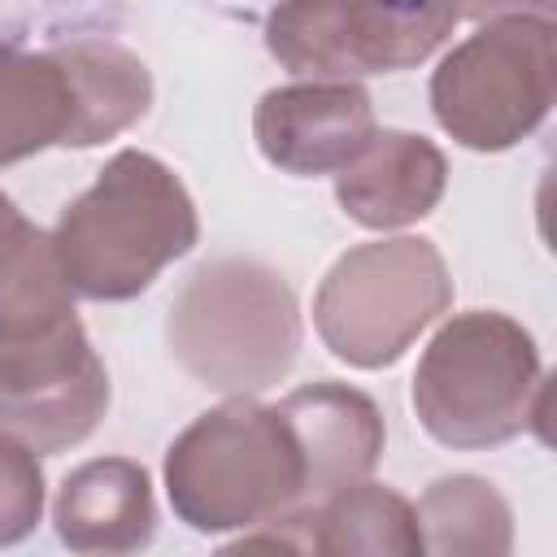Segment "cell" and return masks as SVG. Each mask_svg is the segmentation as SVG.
Returning <instances> with one entry per match:
<instances>
[{"label": "cell", "mask_w": 557, "mask_h": 557, "mask_svg": "<svg viewBox=\"0 0 557 557\" xmlns=\"http://www.w3.org/2000/svg\"><path fill=\"white\" fill-rule=\"evenodd\" d=\"M44 518V466L30 448L0 435V548L35 535Z\"/></svg>", "instance_id": "17"}, {"label": "cell", "mask_w": 557, "mask_h": 557, "mask_svg": "<svg viewBox=\"0 0 557 557\" xmlns=\"http://www.w3.org/2000/svg\"><path fill=\"white\" fill-rule=\"evenodd\" d=\"M448 187L444 152L413 131L383 126L366 144V152L335 174L339 209L366 231H400L435 213Z\"/></svg>", "instance_id": "12"}, {"label": "cell", "mask_w": 557, "mask_h": 557, "mask_svg": "<svg viewBox=\"0 0 557 557\" xmlns=\"http://www.w3.org/2000/svg\"><path fill=\"white\" fill-rule=\"evenodd\" d=\"M70 74L74 131L65 148H96L131 131L152 104L148 65L109 35H61L48 44Z\"/></svg>", "instance_id": "13"}, {"label": "cell", "mask_w": 557, "mask_h": 557, "mask_svg": "<svg viewBox=\"0 0 557 557\" xmlns=\"http://www.w3.org/2000/svg\"><path fill=\"white\" fill-rule=\"evenodd\" d=\"M213 557H309V544H305L300 522L287 518V522H274V527L244 531L239 540L222 544Z\"/></svg>", "instance_id": "18"}, {"label": "cell", "mask_w": 557, "mask_h": 557, "mask_svg": "<svg viewBox=\"0 0 557 557\" xmlns=\"http://www.w3.org/2000/svg\"><path fill=\"white\" fill-rule=\"evenodd\" d=\"M426 557H513V509L483 474H444L413 505Z\"/></svg>", "instance_id": "16"}, {"label": "cell", "mask_w": 557, "mask_h": 557, "mask_svg": "<svg viewBox=\"0 0 557 557\" xmlns=\"http://www.w3.org/2000/svg\"><path fill=\"white\" fill-rule=\"evenodd\" d=\"M70 131L74 91L57 52L0 44V170L65 148Z\"/></svg>", "instance_id": "14"}, {"label": "cell", "mask_w": 557, "mask_h": 557, "mask_svg": "<svg viewBox=\"0 0 557 557\" xmlns=\"http://www.w3.org/2000/svg\"><path fill=\"white\" fill-rule=\"evenodd\" d=\"M422 431L457 453H479L540 426L544 361L531 331L500 309H470L440 322L413 370Z\"/></svg>", "instance_id": "4"}, {"label": "cell", "mask_w": 557, "mask_h": 557, "mask_svg": "<svg viewBox=\"0 0 557 557\" xmlns=\"http://www.w3.org/2000/svg\"><path fill=\"white\" fill-rule=\"evenodd\" d=\"M109 409V370L83 322L0 352V435L35 457L83 444Z\"/></svg>", "instance_id": "8"}, {"label": "cell", "mask_w": 557, "mask_h": 557, "mask_svg": "<svg viewBox=\"0 0 557 557\" xmlns=\"http://www.w3.org/2000/svg\"><path fill=\"white\" fill-rule=\"evenodd\" d=\"M278 413L287 418L305 461V513L318 509L326 496L357 487L374 474L387 444V426L379 405L361 387L318 379L292 387L278 400Z\"/></svg>", "instance_id": "10"}, {"label": "cell", "mask_w": 557, "mask_h": 557, "mask_svg": "<svg viewBox=\"0 0 557 557\" xmlns=\"http://www.w3.org/2000/svg\"><path fill=\"white\" fill-rule=\"evenodd\" d=\"M431 113L470 152H509L535 135L557 96V17L492 9L431 70Z\"/></svg>", "instance_id": "5"}, {"label": "cell", "mask_w": 557, "mask_h": 557, "mask_svg": "<svg viewBox=\"0 0 557 557\" xmlns=\"http://www.w3.org/2000/svg\"><path fill=\"white\" fill-rule=\"evenodd\" d=\"M57 270L74 300H135L165 265L200 239L196 200L183 178L144 148H122L48 231Z\"/></svg>", "instance_id": "1"}, {"label": "cell", "mask_w": 557, "mask_h": 557, "mask_svg": "<svg viewBox=\"0 0 557 557\" xmlns=\"http://www.w3.org/2000/svg\"><path fill=\"white\" fill-rule=\"evenodd\" d=\"M453 309V274L426 235L348 248L313 292V326L352 370L396 366L413 339Z\"/></svg>", "instance_id": "6"}, {"label": "cell", "mask_w": 557, "mask_h": 557, "mask_svg": "<svg viewBox=\"0 0 557 557\" xmlns=\"http://www.w3.org/2000/svg\"><path fill=\"white\" fill-rule=\"evenodd\" d=\"M374 100L361 83H287L252 109L261 157L292 178L344 174L374 139Z\"/></svg>", "instance_id": "9"}, {"label": "cell", "mask_w": 557, "mask_h": 557, "mask_svg": "<svg viewBox=\"0 0 557 557\" xmlns=\"http://www.w3.org/2000/svg\"><path fill=\"white\" fill-rule=\"evenodd\" d=\"M35 235H39V226L0 191V265H4L9 257H17Z\"/></svg>", "instance_id": "19"}, {"label": "cell", "mask_w": 557, "mask_h": 557, "mask_svg": "<svg viewBox=\"0 0 557 557\" xmlns=\"http://www.w3.org/2000/svg\"><path fill=\"white\" fill-rule=\"evenodd\" d=\"M300 305L292 283L257 257H209L174 292L165 344L209 392L257 396L283 383L300 357Z\"/></svg>", "instance_id": "3"}, {"label": "cell", "mask_w": 557, "mask_h": 557, "mask_svg": "<svg viewBox=\"0 0 557 557\" xmlns=\"http://www.w3.org/2000/svg\"><path fill=\"white\" fill-rule=\"evenodd\" d=\"M152 479L135 457L74 466L52 500L57 540L78 557H135L157 540Z\"/></svg>", "instance_id": "11"}, {"label": "cell", "mask_w": 557, "mask_h": 557, "mask_svg": "<svg viewBox=\"0 0 557 557\" xmlns=\"http://www.w3.org/2000/svg\"><path fill=\"white\" fill-rule=\"evenodd\" d=\"M457 22L453 4H283L265 13V48L300 83H357L422 65Z\"/></svg>", "instance_id": "7"}, {"label": "cell", "mask_w": 557, "mask_h": 557, "mask_svg": "<svg viewBox=\"0 0 557 557\" xmlns=\"http://www.w3.org/2000/svg\"><path fill=\"white\" fill-rule=\"evenodd\" d=\"M165 496L200 535L257 531L305 513V461L278 405L231 396L191 418L165 448Z\"/></svg>", "instance_id": "2"}, {"label": "cell", "mask_w": 557, "mask_h": 557, "mask_svg": "<svg viewBox=\"0 0 557 557\" xmlns=\"http://www.w3.org/2000/svg\"><path fill=\"white\" fill-rule=\"evenodd\" d=\"M309 557H426L413 505L387 483H357L296 513Z\"/></svg>", "instance_id": "15"}]
</instances>
